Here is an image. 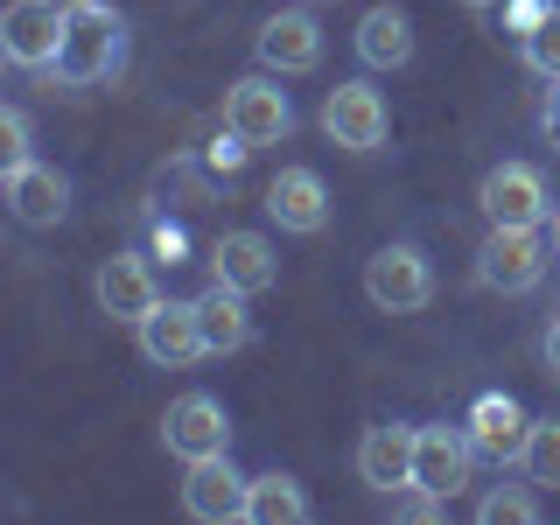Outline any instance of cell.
Instances as JSON below:
<instances>
[{
    "label": "cell",
    "instance_id": "cell-12",
    "mask_svg": "<svg viewBox=\"0 0 560 525\" xmlns=\"http://www.w3.org/2000/svg\"><path fill=\"white\" fill-rule=\"evenodd\" d=\"M267 218L280 224V232H294V238H315L329 224L323 175H315V168H280L273 183H267Z\"/></svg>",
    "mask_w": 560,
    "mask_h": 525
},
{
    "label": "cell",
    "instance_id": "cell-11",
    "mask_svg": "<svg viewBox=\"0 0 560 525\" xmlns=\"http://www.w3.org/2000/svg\"><path fill=\"white\" fill-rule=\"evenodd\" d=\"M245 490H253V477H238L232 455H203L183 477V512L197 525H232V518H245Z\"/></svg>",
    "mask_w": 560,
    "mask_h": 525
},
{
    "label": "cell",
    "instance_id": "cell-4",
    "mask_svg": "<svg viewBox=\"0 0 560 525\" xmlns=\"http://www.w3.org/2000/svg\"><path fill=\"white\" fill-rule=\"evenodd\" d=\"M63 8L70 0H14V8L0 14V49H8L14 70H57Z\"/></svg>",
    "mask_w": 560,
    "mask_h": 525
},
{
    "label": "cell",
    "instance_id": "cell-6",
    "mask_svg": "<svg viewBox=\"0 0 560 525\" xmlns=\"http://www.w3.org/2000/svg\"><path fill=\"white\" fill-rule=\"evenodd\" d=\"M162 442H168V455H183V463L232 455V413H224V399H210V393H183L162 413Z\"/></svg>",
    "mask_w": 560,
    "mask_h": 525
},
{
    "label": "cell",
    "instance_id": "cell-17",
    "mask_svg": "<svg viewBox=\"0 0 560 525\" xmlns=\"http://www.w3.org/2000/svg\"><path fill=\"white\" fill-rule=\"evenodd\" d=\"M358 477L372 490H385V498L407 490L413 483V428H393V420H385V428H364L358 434Z\"/></svg>",
    "mask_w": 560,
    "mask_h": 525
},
{
    "label": "cell",
    "instance_id": "cell-28",
    "mask_svg": "<svg viewBox=\"0 0 560 525\" xmlns=\"http://www.w3.org/2000/svg\"><path fill=\"white\" fill-rule=\"evenodd\" d=\"M539 133H547L553 148H560V84H553V92H547V113H539Z\"/></svg>",
    "mask_w": 560,
    "mask_h": 525
},
{
    "label": "cell",
    "instance_id": "cell-31",
    "mask_svg": "<svg viewBox=\"0 0 560 525\" xmlns=\"http://www.w3.org/2000/svg\"><path fill=\"white\" fill-rule=\"evenodd\" d=\"M463 8H498V0H463Z\"/></svg>",
    "mask_w": 560,
    "mask_h": 525
},
{
    "label": "cell",
    "instance_id": "cell-13",
    "mask_svg": "<svg viewBox=\"0 0 560 525\" xmlns=\"http://www.w3.org/2000/svg\"><path fill=\"white\" fill-rule=\"evenodd\" d=\"M469 455L477 442L455 428H413V483L434 490V498H455V490L469 483Z\"/></svg>",
    "mask_w": 560,
    "mask_h": 525
},
{
    "label": "cell",
    "instance_id": "cell-25",
    "mask_svg": "<svg viewBox=\"0 0 560 525\" xmlns=\"http://www.w3.org/2000/svg\"><path fill=\"white\" fill-rule=\"evenodd\" d=\"M0 162H28V119L22 113H14V105H8V113H0Z\"/></svg>",
    "mask_w": 560,
    "mask_h": 525
},
{
    "label": "cell",
    "instance_id": "cell-27",
    "mask_svg": "<svg viewBox=\"0 0 560 525\" xmlns=\"http://www.w3.org/2000/svg\"><path fill=\"white\" fill-rule=\"evenodd\" d=\"M245 154H253V148H245V140H238L232 127H224L218 140H210V168H238V162H245Z\"/></svg>",
    "mask_w": 560,
    "mask_h": 525
},
{
    "label": "cell",
    "instance_id": "cell-29",
    "mask_svg": "<svg viewBox=\"0 0 560 525\" xmlns=\"http://www.w3.org/2000/svg\"><path fill=\"white\" fill-rule=\"evenodd\" d=\"M539 358H547V378H560V315L547 323V343H539Z\"/></svg>",
    "mask_w": 560,
    "mask_h": 525
},
{
    "label": "cell",
    "instance_id": "cell-20",
    "mask_svg": "<svg viewBox=\"0 0 560 525\" xmlns=\"http://www.w3.org/2000/svg\"><path fill=\"white\" fill-rule=\"evenodd\" d=\"M197 323H203L210 358H224V350H245V337H253V308H245V294L224 288V280H210V288L197 294Z\"/></svg>",
    "mask_w": 560,
    "mask_h": 525
},
{
    "label": "cell",
    "instance_id": "cell-32",
    "mask_svg": "<svg viewBox=\"0 0 560 525\" xmlns=\"http://www.w3.org/2000/svg\"><path fill=\"white\" fill-rule=\"evenodd\" d=\"M553 14H560V0H553Z\"/></svg>",
    "mask_w": 560,
    "mask_h": 525
},
{
    "label": "cell",
    "instance_id": "cell-1",
    "mask_svg": "<svg viewBox=\"0 0 560 525\" xmlns=\"http://www.w3.org/2000/svg\"><path fill=\"white\" fill-rule=\"evenodd\" d=\"M119 63H127V22H119V8H105V0H70L63 8V49H57V70H49V78L105 84Z\"/></svg>",
    "mask_w": 560,
    "mask_h": 525
},
{
    "label": "cell",
    "instance_id": "cell-26",
    "mask_svg": "<svg viewBox=\"0 0 560 525\" xmlns=\"http://www.w3.org/2000/svg\"><path fill=\"white\" fill-rule=\"evenodd\" d=\"M547 14H553V0H504V28H512L518 43H525L539 22H547Z\"/></svg>",
    "mask_w": 560,
    "mask_h": 525
},
{
    "label": "cell",
    "instance_id": "cell-5",
    "mask_svg": "<svg viewBox=\"0 0 560 525\" xmlns=\"http://www.w3.org/2000/svg\"><path fill=\"white\" fill-rule=\"evenodd\" d=\"M224 127H232L245 148H273V140L294 133V105L273 78H238L224 92Z\"/></svg>",
    "mask_w": 560,
    "mask_h": 525
},
{
    "label": "cell",
    "instance_id": "cell-3",
    "mask_svg": "<svg viewBox=\"0 0 560 525\" xmlns=\"http://www.w3.org/2000/svg\"><path fill=\"white\" fill-rule=\"evenodd\" d=\"M364 294H372V308L385 315H413L434 302V267L420 245H378L372 259H364Z\"/></svg>",
    "mask_w": 560,
    "mask_h": 525
},
{
    "label": "cell",
    "instance_id": "cell-9",
    "mask_svg": "<svg viewBox=\"0 0 560 525\" xmlns=\"http://www.w3.org/2000/svg\"><path fill=\"white\" fill-rule=\"evenodd\" d=\"M253 49H259V63H267L273 78H302V70L323 63V28H315L308 8H280V14L259 22Z\"/></svg>",
    "mask_w": 560,
    "mask_h": 525
},
{
    "label": "cell",
    "instance_id": "cell-19",
    "mask_svg": "<svg viewBox=\"0 0 560 525\" xmlns=\"http://www.w3.org/2000/svg\"><path fill=\"white\" fill-rule=\"evenodd\" d=\"M358 63L364 70H399V63H413V22H407V8H372L358 22Z\"/></svg>",
    "mask_w": 560,
    "mask_h": 525
},
{
    "label": "cell",
    "instance_id": "cell-10",
    "mask_svg": "<svg viewBox=\"0 0 560 525\" xmlns=\"http://www.w3.org/2000/svg\"><path fill=\"white\" fill-rule=\"evenodd\" d=\"M483 218L490 224H547L553 218V197H547V175L533 162H504L483 175Z\"/></svg>",
    "mask_w": 560,
    "mask_h": 525
},
{
    "label": "cell",
    "instance_id": "cell-24",
    "mask_svg": "<svg viewBox=\"0 0 560 525\" xmlns=\"http://www.w3.org/2000/svg\"><path fill=\"white\" fill-rule=\"evenodd\" d=\"M525 63H533L539 78H553V84H560V14H547V22L525 35Z\"/></svg>",
    "mask_w": 560,
    "mask_h": 525
},
{
    "label": "cell",
    "instance_id": "cell-21",
    "mask_svg": "<svg viewBox=\"0 0 560 525\" xmlns=\"http://www.w3.org/2000/svg\"><path fill=\"white\" fill-rule=\"evenodd\" d=\"M245 518H253V525H302V518H308L302 483H294L288 469H267V477H253V490H245Z\"/></svg>",
    "mask_w": 560,
    "mask_h": 525
},
{
    "label": "cell",
    "instance_id": "cell-2",
    "mask_svg": "<svg viewBox=\"0 0 560 525\" xmlns=\"http://www.w3.org/2000/svg\"><path fill=\"white\" fill-rule=\"evenodd\" d=\"M547 253H553V238H539V224H490V238L477 253V280L490 294H533L547 280Z\"/></svg>",
    "mask_w": 560,
    "mask_h": 525
},
{
    "label": "cell",
    "instance_id": "cell-30",
    "mask_svg": "<svg viewBox=\"0 0 560 525\" xmlns=\"http://www.w3.org/2000/svg\"><path fill=\"white\" fill-rule=\"evenodd\" d=\"M547 238H553V259H560V203H553V218H547Z\"/></svg>",
    "mask_w": 560,
    "mask_h": 525
},
{
    "label": "cell",
    "instance_id": "cell-16",
    "mask_svg": "<svg viewBox=\"0 0 560 525\" xmlns=\"http://www.w3.org/2000/svg\"><path fill=\"white\" fill-rule=\"evenodd\" d=\"M525 434H533V420H525V407L512 393H483L477 407H469V442H477V455H490V463H518Z\"/></svg>",
    "mask_w": 560,
    "mask_h": 525
},
{
    "label": "cell",
    "instance_id": "cell-23",
    "mask_svg": "<svg viewBox=\"0 0 560 525\" xmlns=\"http://www.w3.org/2000/svg\"><path fill=\"white\" fill-rule=\"evenodd\" d=\"M483 525H539V498H533V490H490V498H483Z\"/></svg>",
    "mask_w": 560,
    "mask_h": 525
},
{
    "label": "cell",
    "instance_id": "cell-22",
    "mask_svg": "<svg viewBox=\"0 0 560 525\" xmlns=\"http://www.w3.org/2000/svg\"><path fill=\"white\" fill-rule=\"evenodd\" d=\"M525 477L539 490H560V420H533V434H525Z\"/></svg>",
    "mask_w": 560,
    "mask_h": 525
},
{
    "label": "cell",
    "instance_id": "cell-15",
    "mask_svg": "<svg viewBox=\"0 0 560 525\" xmlns=\"http://www.w3.org/2000/svg\"><path fill=\"white\" fill-rule=\"evenodd\" d=\"M92 294H98V308L113 315V323H140V315H154V302H162V288H154V273H148L140 253H113V259H105L98 280H92Z\"/></svg>",
    "mask_w": 560,
    "mask_h": 525
},
{
    "label": "cell",
    "instance_id": "cell-14",
    "mask_svg": "<svg viewBox=\"0 0 560 525\" xmlns=\"http://www.w3.org/2000/svg\"><path fill=\"white\" fill-rule=\"evenodd\" d=\"M210 273L238 294H267L280 280V259H273V238L267 232H224L210 245Z\"/></svg>",
    "mask_w": 560,
    "mask_h": 525
},
{
    "label": "cell",
    "instance_id": "cell-18",
    "mask_svg": "<svg viewBox=\"0 0 560 525\" xmlns=\"http://www.w3.org/2000/svg\"><path fill=\"white\" fill-rule=\"evenodd\" d=\"M8 210L22 224H35V232H43V224H63V210H70V183L57 168H43V162H14L8 168Z\"/></svg>",
    "mask_w": 560,
    "mask_h": 525
},
{
    "label": "cell",
    "instance_id": "cell-7",
    "mask_svg": "<svg viewBox=\"0 0 560 525\" xmlns=\"http://www.w3.org/2000/svg\"><path fill=\"white\" fill-rule=\"evenodd\" d=\"M323 133L350 154H372V148H385V133H393V113H385V98L364 78H350L323 98Z\"/></svg>",
    "mask_w": 560,
    "mask_h": 525
},
{
    "label": "cell",
    "instance_id": "cell-8",
    "mask_svg": "<svg viewBox=\"0 0 560 525\" xmlns=\"http://www.w3.org/2000/svg\"><path fill=\"white\" fill-rule=\"evenodd\" d=\"M140 358L148 364H168V372H183V364L210 358L203 343V323H197V302H154V315H140Z\"/></svg>",
    "mask_w": 560,
    "mask_h": 525
}]
</instances>
